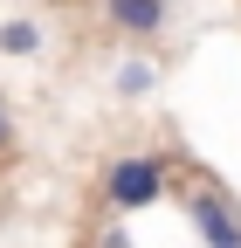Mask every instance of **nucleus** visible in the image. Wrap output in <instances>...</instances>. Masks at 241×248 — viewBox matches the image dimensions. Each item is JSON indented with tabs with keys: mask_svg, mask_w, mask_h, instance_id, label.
Wrapping results in <instances>:
<instances>
[{
	"mask_svg": "<svg viewBox=\"0 0 241 248\" xmlns=\"http://www.w3.org/2000/svg\"><path fill=\"white\" fill-rule=\"evenodd\" d=\"M172 186V159H159V152H131V159H110L104 166V200L117 214H138V207H159Z\"/></svg>",
	"mask_w": 241,
	"mask_h": 248,
	"instance_id": "1",
	"label": "nucleus"
},
{
	"mask_svg": "<svg viewBox=\"0 0 241 248\" xmlns=\"http://www.w3.org/2000/svg\"><path fill=\"white\" fill-rule=\"evenodd\" d=\"M186 221H193L200 248H241V207L221 186H186Z\"/></svg>",
	"mask_w": 241,
	"mask_h": 248,
	"instance_id": "2",
	"label": "nucleus"
},
{
	"mask_svg": "<svg viewBox=\"0 0 241 248\" xmlns=\"http://www.w3.org/2000/svg\"><path fill=\"white\" fill-rule=\"evenodd\" d=\"M104 14L124 28V35H159L166 28V0H104Z\"/></svg>",
	"mask_w": 241,
	"mask_h": 248,
	"instance_id": "3",
	"label": "nucleus"
},
{
	"mask_svg": "<svg viewBox=\"0 0 241 248\" xmlns=\"http://www.w3.org/2000/svg\"><path fill=\"white\" fill-rule=\"evenodd\" d=\"M0 48H7V55H35L42 48V28L35 21H7V28H0Z\"/></svg>",
	"mask_w": 241,
	"mask_h": 248,
	"instance_id": "4",
	"label": "nucleus"
},
{
	"mask_svg": "<svg viewBox=\"0 0 241 248\" xmlns=\"http://www.w3.org/2000/svg\"><path fill=\"white\" fill-rule=\"evenodd\" d=\"M152 83H159V69H152V62H124V69H117V97H145Z\"/></svg>",
	"mask_w": 241,
	"mask_h": 248,
	"instance_id": "5",
	"label": "nucleus"
},
{
	"mask_svg": "<svg viewBox=\"0 0 241 248\" xmlns=\"http://www.w3.org/2000/svg\"><path fill=\"white\" fill-rule=\"evenodd\" d=\"M14 152V117H7V104H0V159Z\"/></svg>",
	"mask_w": 241,
	"mask_h": 248,
	"instance_id": "6",
	"label": "nucleus"
}]
</instances>
